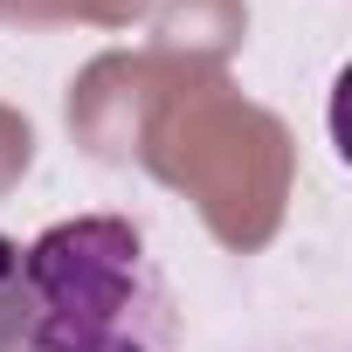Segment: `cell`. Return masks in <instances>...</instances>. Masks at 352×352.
I'll return each mask as SVG.
<instances>
[{
    "label": "cell",
    "mask_w": 352,
    "mask_h": 352,
    "mask_svg": "<svg viewBox=\"0 0 352 352\" xmlns=\"http://www.w3.org/2000/svg\"><path fill=\"white\" fill-rule=\"evenodd\" d=\"M28 352H173V297L118 214L56 221L21 249Z\"/></svg>",
    "instance_id": "cell-1"
},
{
    "label": "cell",
    "mask_w": 352,
    "mask_h": 352,
    "mask_svg": "<svg viewBox=\"0 0 352 352\" xmlns=\"http://www.w3.org/2000/svg\"><path fill=\"white\" fill-rule=\"evenodd\" d=\"M28 345V270L21 249L0 235V352H21Z\"/></svg>",
    "instance_id": "cell-2"
}]
</instances>
